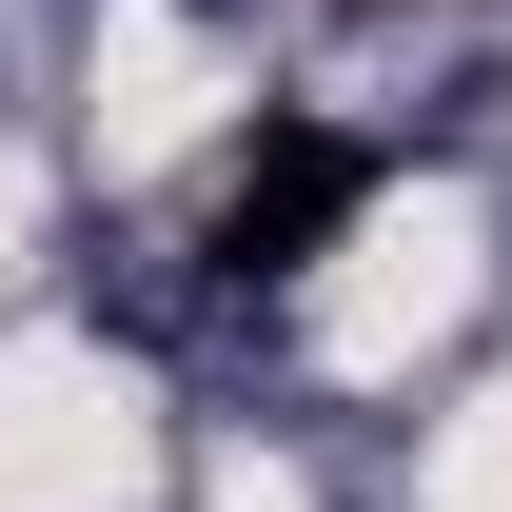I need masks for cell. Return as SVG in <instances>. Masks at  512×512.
Instances as JSON below:
<instances>
[{"mask_svg":"<svg viewBox=\"0 0 512 512\" xmlns=\"http://www.w3.org/2000/svg\"><path fill=\"white\" fill-rule=\"evenodd\" d=\"M375 178H394V158H375L355 119H296V99H276V119L237 138V178H217V237H197V256H217V296H276V276H316V256L375 217Z\"/></svg>","mask_w":512,"mask_h":512,"instance_id":"6da1fadb","label":"cell"}]
</instances>
